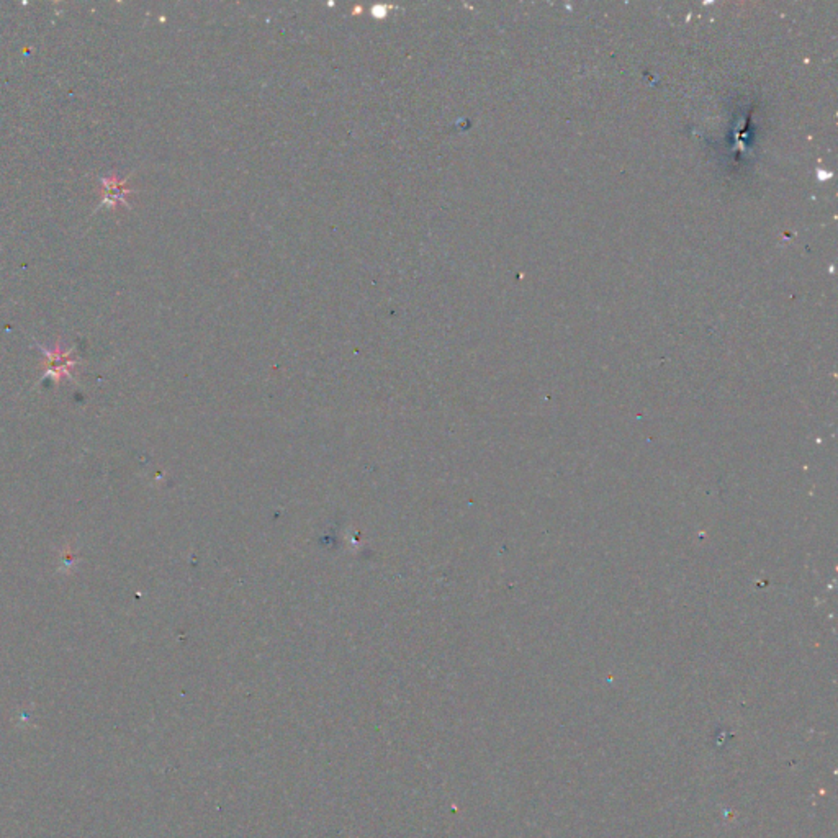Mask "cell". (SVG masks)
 <instances>
[{
    "instance_id": "cell-1",
    "label": "cell",
    "mask_w": 838,
    "mask_h": 838,
    "mask_svg": "<svg viewBox=\"0 0 838 838\" xmlns=\"http://www.w3.org/2000/svg\"><path fill=\"white\" fill-rule=\"evenodd\" d=\"M102 207H117L118 203H127L125 202V193L128 192V188L125 185V182L120 180L117 176L108 177V179H102Z\"/></svg>"
}]
</instances>
